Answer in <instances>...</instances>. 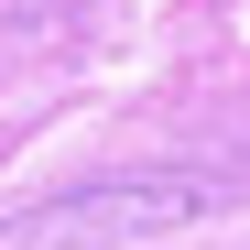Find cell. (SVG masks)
<instances>
[{"label": "cell", "mask_w": 250, "mask_h": 250, "mask_svg": "<svg viewBox=\"0 0 250 250\" xmlns=\"http://www.w3.org/2000/svg\"><path fill=\"white\" fill-rule=\"evenodd\" d=\"M207 196L174 185V174H120V185H76L55 207H33V218L0 239V250H76V239H142V229H196Z\"/></svg>", "instance_id": "1"}]
</instances>
